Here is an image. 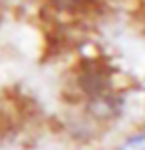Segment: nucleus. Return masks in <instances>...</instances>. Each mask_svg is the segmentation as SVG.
Masks as SVG:
<instances>
[{
	"label": "nucleus",
	"mask_w": 145,
	"mask_h": 150,
	"mask_svg": "<svg viewBox=\"0 0 145 150\" xmlns=\"http://www.w3.org/2000/svg\"><path fill=\"white\" fill-rule=\"evenodd\" d=\"M109 150H145V121L119 132L110 143Z\"/></svg>",
	"instance_id": "f257e3e1"
}]
</instances>
